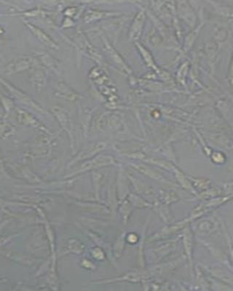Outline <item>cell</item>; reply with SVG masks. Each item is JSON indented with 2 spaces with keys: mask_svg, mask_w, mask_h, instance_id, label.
I'll return each mask as SVG.
<instances>
[{
  "mask_svg": "<svg viewBox=\"0 0 233 291\" xmlns=\"http://www.w3.org/2000/svg\"><path fill=\"white\" fill-rule=\"evenodd\" d=\"M233 199V195H221L219 197L212 198L207 200H204L203 203L199 206L195 207L193 211L190 213L188 217L190 222L195 221L205 216L209 212L213 211L215 208H219V206L225 204Z\"/></svg>",
  "mask_w": 233,
  "mask_h": 291,
  "instance_id": "6da1fadb",
  "label": "cell"
},
{
  "mask_svg": "<svg viewBox=\"0 0 233 291\" xmlns=\"http://www.w3.org/2000/svg\"><path fill=\"white\" fill-rule=\"evenodd\" d=\"M39 63L38 58L31 56H22L15 58L5 67L4 72L6 75L18 73L23 71L32 69Z\"/></svg>",
  "mask_w": 233,
  "mask_h": 291,
  "instance_id": "7a4b0ae2",
  "label": "cell"
},
{
  "mask_svg": "<svg viewBox=\"0 0 233 291\" xmlns=\"http://www.w3.org/2000/svg\"><path fill=\"white\" fill-rule=\"evenodd\" d=\"M2 83L6 87V88L11 93L13 96L18 100L20 103H25L27 106H31V107L35 108L37 111H42L43 113V108L39 106L37 103L34 102L32 98L29 97L28 95L23 91H20V89L17 88L14 85L10 84L8 81H5L2 79Z\"/></svg>",
  "mask_w": 233,
  "mask_h": 291,
  "instance_id": "3957f363",
  "label": "cell"
},
{
  "mask_svg": "<svg viewBox=\"0 0 233 291\" xmlns=\"http://www.w3.org/2000/svg\"><path fill=\"white\" fill-rule=\"evenodd\" d=\"M54 92L55 95L60 99L70 101V102L77 101L80 97L78 93L73 91L69 86L66 85L63 81L56 82V85H55Z\"/></svg>",
  "mask_w": 233,
  "mask_h": 291,
  "instance_id": "277c9868",
  "label": "cell"
},
{
  "mask_svg": "<svg viewBox=\"0 0 233 291\" xmlns=\"http://www.w3.org/2000/svg\"><path fill=\"white\" fill-rule=\"evenodd\" d=\"M183 243L185 255L190 263V267L193 268V235L189 225L187 226L182 231Z\"/></svg>",
  "mask_w": 233,
  "mask_h": 291,
  "instance_id": "5b68a950",
  "label": "cell"
},
{
  "mask_svg": "<svg viewBox=\"0 0 233 291\" xmlns=\"http://www.w3.org/2000/svg\"><path fill=\"white\" fill-rule=\"evenodd\" d=\"M40 63V62H39L38 64L31 69L32 70V72H31V81H32V83L33 84L34 88L38 91L42 89V87H44L46 81L45 72H44V69L41 66Z\"/></svg>",
  "mask_w": 233,
  "mask_h": 291,
  "instance_id": "8992f818",
  "label": "cell"
},
{
  "mask_svg": "<svg viewBox=\"0 0 233 291\" xmlns=\"http://www.w3.org/2000/svg\"><path fill=\"white\" fill-rule=\"evenodd\" d=\"M25 23L26 26L30 29L31 32L34 34V36H35V37H37L41 42L43 43V44H45L48 47L51 48V49H58L57 44H56V43L54 41L45 33V32L41 30V29H39L38 27H35V26L29 23V22L25 21Z\"/></svg>",
  "mask_w": 233,
  "mask_h": 291,
  "instance_id": "52a82bcc",
  "label": "cell"
},
{
  "mask_svg": "<svg viewBox=\"0 0 233 291\" xmlns=\"http://www.w3.org/2000/svg\"><path fill=\"white\" fill-rule=\"evenodd\" d=\"M145 19V15L143 11L139 12L137 14L131 29V33H130L131 39H137L140 37Z\"/></svg>",
  "mask_w": 233,
  "mask_h": 291,
  "instance_id": "ba28073f",
  "label": "cell"
},
{
  "mask_svg": "<svg viewBox=\"0 0 233 291\" xmlns=\"http://www.w3.org/2000/svg\"><path fill=\"white\" fill-rule=\"evenodd\" d=\"M210 273L212 276L217 278V280H222L224 282L232 284L233 282V276L232 274L229 273L227 270L223 268L214 267L210 270Z\"/></svg>",
  "mask_w": 233,
  "mask_h": 291,
  "instance_id": "9c48e42d",
  "label": "cell"
},
{
  "mask_svg": "<svg viewBox=\"0 0 233 291\" xmlns=\"http://www.w3.org/2000/svg\"><path fill=\"white\" fill-rule=\"evenodd\" d=\"M222 189L219 187H210L206 190L202 191L199 194L195 195V199L197 200H207L212 198L219 197L222 195Z\"/></svg>",
  "mask_w": 233,
  "mask_h": 291,
  "instance_id": "30bf717a",
  "label": "cell"
},
{
  "mask_svg": "<svg viewBox=\"0 0 233 291\" xmlns=\"http://www.w3.org/2000/svg\"><path fill=\"white\" fill-rule=\"evenodd\" d=\"M176 178L178 179V182H179L180 185H181L182 188H184L185 190L189 191V192L193 193L195 195L198 194L196 189L193 187V184L191 183L188 177L185 176L184 174L180 172L179 170H176Z\"/></svg>",
  "mask_w": 233,
  "mask_h": 291,
  "instance_id": "8fae6325",
  "label": "cell"
},
{
  "mask_svg": "<svg viewBox=\"0 0 233 291\" xmlns=\"http://www.w3.org/2000/svg\"><path fill=\"white\" fill-rule=\"evenodd\" d=\"M189 178L190 182L193 184V187L195 189H199V190L204 191L206 190L211 187V182L210 179L205 178H198V177H188Z\"/></svg>",
  "mask_w": 233,
  "mask_h": 291,
  "instance_id": "7c38bea8",
  "label": "cell"
},
{
  "mask_svg": "<svg viewBox=\"0 0 233 291\" xmlns=\"http://www.w3.org/2000/svg\"><path fill=\"white\" fill-rule=\"evenodd\" d=\"M38 58L40 60V63L42 62L46 66L52 69L54 72H57L58 63H56L54 58L47 54H40Z\"/></svg>",
  "mask_w": 233,
  "mask_h": 291,
  "instance_id": "4fadbf2b",
  "label": "cell"
},
{
  "mask_svg": "<svg viewBox=\"0 0 233 291\" xmlns=\"http://www.w3.org/2000/svg\"><path fill=\"white\" fill-rule=\"evenodd\" d=\"M217 225L215 222L211 221V220H205L200 223L198 226V230L200 232H203V234H208L215 230Z\"/></svg>",
  "mask_w": 233,
  "mask_h": 291,
  "instance_id": "5bb4252c",
  "label": "cell"
},
{
  "mask_svg": "<svg viewBox=\"0 0 233 291\" xmlns=\"http://www.w3.org/2000/svg\"><path fill=\"white\" fill-rule=\"evenodd\" d=\"M109 13H104V12L95 11V10H90L87 12V14L84 17L85 22H90L92 20H97V19L104 18V16L110 15Z\"/></svg>",
  "mask_w": 233,
  "mask_h": 291,
  "instance_id": "9a60e30c",
  "label": "cell"
},
{
  "mask_svg": "<svg viewBox=\"0 0 233 291\" xmlns=\"http://www.w3.org/2000/svg\"><path fill=\"white\" fill-rule=\"evenodd\" d=\"M211 158H212V162H213L214 164L222 165L226 161L225 154L222 153V151H214L211 155Z\"/></svg>",
  "mask_w": 233,
  "mask_h": 291,
  "instance_id": "2e32d148",
  "label": "cell"
},
{
  "mask_svg": "<svg viewBox=\"0 0 233 291\" xmlns=\"http://www.w3.org/2000/svg\"><path fill=\"white\" fill-rule=\"evenodd\" d=\"M221 189L224 192V195H233V182L222 184Z\"/></svg>",
  "mask_w": 233,
  "mask_h": 291,
  "instance_id": "e0dca14e",
  "label": "cell"
},
{
  "mask_svg": "<svg viewBox=\"0 0 233 291\" xmlns=\"http://www.w3.org/2000/svg\"><path fill=\"white\" fill-rule=\"evenodd\" d=\"M2 101H3V106L6 111H10L11 108L13 107V101H10L8 98H5L4 96H2Z\"/></svg>",
  "mask_w": 233,
  "mask_h": 291,
  "instance_id": "ac0fdd59",
  "label": "cell"
},
{
  "mask_svg": "<svg viewBox=\"0 0 233 291\" xmlns=\"http://www.w3.org/2000/svg\"><path fill=\"white\" fill-rule=\"evenodd\" d=\"M226 237H227V244H228L229 258H230V262L232 263L233 267V246L232 242H231L230 238H229V236L227 232H226Z\"/></svg>",
  "mask_w": 233,
  "mask_h": 291,
  "instance_id": "d6986e66",
  "label": "cell"
},
{
  "mask_svg": "<svg viewBox=\"0 0 233 291\" xmlns=\"http://www.w3.org/2000/svg\"><path fill=\"white\" fill-rule=\"evenodd\" d=\"M230 80H231V83H232V85L233 86V58L232 61V66H231V70H230Z\"/></svg>",
  "mask_w": 233,
  "mask_h": 291,
  "instance_id": "ffe728a7",
  "label": "cell"
}]
</instances>
